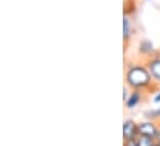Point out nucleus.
Listing matches in <instances>:
<instances>
[{
    "label": "nucleus",
    "mask_w": 160,
    "mask_h": 146,
    "mask_svg": "<svg viewBox=\"0 0 160 146\" xmlns=\"http://www.w3.org/2000/svg\"><path fill=\"white\" fill-rule=\"evenodd\" d=\"M123 146H139L137 140H127L123 143Z\"/></svg>",
    "instance_id": "nucleus-11"
},
{
    "label": "nucleus",
    "mask_w": 160,
    "mask_h": 146,
    "mask_svg": "<svg viewBox=\"0 0 160 146\" xmlns=\"http://www.w3.org/2000/svg\"><path fill=\"white\" fill-rule=\"evenodd\" d=\"M155 141L160 144V129H159V133H158V135H157V138H155Z\"/></svg>",
    "instance_id": "nucleus-13"
},
{
    "label": "nucleus",
    "mask_w": 160,
    "mask_h": 146,
    "mask_svg": "<svg viewBox=\"0 0 160 146\" xmlns=\"http://www.w3.org/2000/svg\"><path fill=\"white\" fill-rule=\"evenodd\" d=\"M145 118L148 119V120H153V121H157V120H160L159 118V111L158 109H154V110H148V111H145Z\"/></svg>",
    "instance_id": "nucleus-9"
},
{
    "label": "nucleus",
    "mask_w": 160,
    "mask_h": 146,
    "mask_svg": "<svg viewBox=\"0 0 160 146\" xmlns=\"http://www.w3.org/2000/svg\"><path fill=\"white\" fill-rule=\"evenodd\" d=\"M160 125L157 124V121L153 120H144L138 123V130H139V135H144V136H149L155 139L158 133H159Z\"/></svg>",
    "instance_id": "nucleus-2"
},
{
    "label": "nucleus",
    "mask_w": 160,
    "mask_h": 146,
    "mask_svg": "<svg viewBox=\"0 0 160 146\" xmlns=\"http://www.w3.org/2000/svg\"><path fill=\"white\" fill-rule=\"evenodd\" d=\"M139 146H153L157 141L153 138L149 136H144V135H138V138L135 139Z\"/></svg>",
    "instance_id": "nucleus-8"
},
{
    "label": "nucleus",
    "mask_w": 160,
    "mask_h": 146,
    "mask_svg": "<svg viewBox=\"0 0 160 146\" xmlns=\"http://www.w3.org/2000/svg\"><path fill=\"white\" fill-rule=\"evenodd\" d=\"M138 52L140 55H143V56H147L148 58L153 57L154 56V45H153V42L149 41V40L140 41L139 42V46H138Z\"/></svg>",
    "instance_id": "nucleus-6"
},
{
    "label": "nucleus",
    "mask_w": 160,
    "mask_h": 146,
    "mask_svg": "<svg viewBox=\"0 0 160 146\" xmlns=\"http://www.w3.org/2000/svg\"><path fill=\"white\" fill-rule=\"evenodd\" d=\"M133 36V22L129 19L128 14H124L123 16V41L127 43Z\"/></svg>",
    "instance_id": "nucleus-7"
},
{
    "label": "nucleus",
    "mask_w": 160,
    "mask_h": 146,
    "mask_svg": "<svg viewBox=\"0 0 160 146\" xmlns=\"http://www.w3.org/2000/svg\"><path fill=\"white\" fill-rule=\"evenodd\" d=\"M124 80H125V85L129 87L132 90L147 92L154 85L153 78L147 66L139 63H132L127 67Z\"/></svg>",
    "instance_id": "nucleus-1"
},
{
    "label": "nucleus",
    "mask_w": 160,
    "mask_h": 146,
    "mask_svg": "<svg viewBox=\"0 0 160 146\" xmlns=\"http://www.w3.org/2000/svg\"><path fill=\"white\" fill-rule=\"evenodd\" d=\"M143 93H144V92H142V90H132V89H130L129 97H128L127 100L124 102L125 108L129 110L137 108V107L142 103V100H143Z\"/></svg>",
    "instance_id": "nucleus-5"
},
{
    "label": "nucleus",
    "mask_w": 160,
    "mask_h": 146,
    "mask_svg": "<svg viewBox=\"0 0 160 146\" xmlns=\"http://www.w3.org/2000/svg\"><path fill=\"white\" fill-rule=\"evenodd\" d=\"M158 111H159V118H160V108L158 109Z\"/></svg>",
    "instance_id": "nucleus-15"
},
{
    "label": "nucleus",
    "mask_w": 160,
    "mask_h": 146,
    "mask_svg": "<svg viewBox=\"0 0 160 146\" xmlns=\"http://www.w3.org/2000/svg\"><path fill=\"white\" fill-rule=\"evenodd\" d=\"M153 100H154V103H157V104H159L160 103V90L158 92V93H155V95H154Z\"/></svg>",
    "instance_id": "nucleus-12"
},
{
    "label": "nucleus",
    "mask_w": 160,
    "mask_h": 146,
    "mask_svg": "<svg viewBox=\"0 0 160 146\" xmlns=\"http://www.w3.org/2000/svg\"><path fill=\"white\" fill-rule=\"evenodd\" d=\"M153 146H160V144H158V143H155V144H154Z\"/></svg>",
    "instance_id": "nucleus-14"
},
{
    "label": "nucleus",
    "mask_w": 160,
    "mask_h": 146,
    "mask_svg": "<svg viewBox=\"0 0 160 146\" xmlns=\"http://www.w3.org/2000/svg\"><path fill=\"white\" fill-rule=\"evenodd\" d=\"M139 135L138 130V123H135L133 119H127L123 123V140H135Z\"/></svg>",
    "instance_id": "nucleus-4"
},
{
    "label": "nucleus",
    "mask_w": 160,
    "mask_h": 146,
    "mask_svg": "<svg viewBox=\"0 0 160 146\" xmlns=\"http://www.w3.org/2000/svg\"><path fill=\"white\" fill-rule=\"evenodd\" d=\"M129 89H130L129 87L124 85V89H123V102H125V100H127V98L129 97V93H130V92H129Z\"/></svg>",
    "instance_id": "nucleus-10"
},
{
    "label": "nucleus",
    "mask_w": 160,
    "mask_h": 146,
    "mask_svg": "<svg viewBox=\"0 0 160 146\" xmlns=\"http://www.w3.org/2000/svg\"><path fill=\"white\" fill-rule=\"evenodd\" d=\"M145 66H147L148 71L153 78L154 84L160 87V55L148 58Z\"/></svg>",
    "instance_id": "nucleus-3"
}]
</instances>
